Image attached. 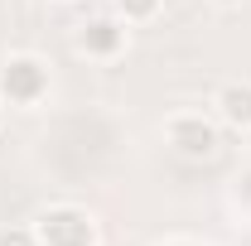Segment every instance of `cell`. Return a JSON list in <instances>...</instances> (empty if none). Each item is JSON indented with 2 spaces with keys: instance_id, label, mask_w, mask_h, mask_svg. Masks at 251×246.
Masks as SVG:
<instances>
[{
  "instance_id": "cell-4",
  "label": "cell",
  "mask_w": 251,
  "mask_h": 246,
  "mask_svg": "<svg viewBox=\"0 0 251 246\" xmlns=\"http://www.w3.org/2000/svg\"><path fill=\"white\" fill-rule=\"evenodd\" d=\"M77 53H87V58H116L126 53V20H87L82 34H77Z\"/></svg>"
},
{
  "instance_id": "cell-8",
  "label": "cell",
  "mask_w": 251,
  "mask_h": 246,
  "mask_svg": "<svg viewBox=\"0 0 251 246\" xmlns=\"http://www.w3.org/2000/svg\"><path fill=\"white\" fill-rule=\"evenodd\" d=\"M218 5H242V0H218Z\"/></svg>"
},
{
  "instance_id": "cell-3",
  "label": "cell",
  "mask_w": 251,
  "mask_h": 246,
  "mask_svg": "<svg viewBox=\"0 0 251 246\" xmlns=\"http://www.w3.org/2000/svg\"><path fill=\"white\" fill-rule=\"evenodd\" d=\"M164 135H169V145L184 154V159H208V154H218V125L208 121L203 111H179V116H169Z\"/></svg>"
},
{
  "instance_id": "cell-5",
  "label": "cell",
  "mask_w": 251,
  "mask_h": 246,
  "mask_svg": "<svg viewBox=\"0 0 251 246\" xmlns=\"http://www.w3.org/2000/svg\"><path fill=\"white\" fill-rule=\"evenodd\" d=\"M213 106H218V121L222 125L251 130V82H222L218 97H213Z\"/></svg>"
},
{
  "instance_id": "cell-7",
  "label": "cell",
  "mask_w": 251,
  "mask_h": 246,
  "mask_svg": "<svg viewBox=\"0 0 251 246\" xmlns=\"http://www.w3.org/2000/svg\"><path fill=\"white\" fill-rule=\"evenodd\" d=\"M0 246H39V232L34 227H5L0 232Z\"/></svg>"
},
{
  "instance_id": "cell-2",
  "label": "cell",
  "mask_w": 251,
  "mask_h": 246,
  "mask_svg": "<svg viewBox=\"0 0 251 246\" xmlns=\"http://www.w3.org/2000/svg\"><path fill=\"white\" fill-rule=\"evenodd\" d=\"M49 97V68L34 53H15L0 68V101L5 106H39Z\"/></svg>"
},
{
  "instance_id": "cell-9",
  "label": "cell",
  "mask_w": 251,
  "mask_h": 246,
  "mask_svg": "<svg viewBox=\"0 0 251 246\" xmlns=\"http://www.w3.org/2000/svg\"><path fill=\"white\" fill-rule=\"evenodd\" d=\"M0 121H5V101H0Z\"/></svg>"
},
{
  "instance_id": "cell-6",
  "label": "cell",
  "mask_w": 251,
  "mask_h": 246,
  "mask_svg": "<svg viewBox=\"0 0 251 246\" xmlns=\"http://www.w3.org/2000/svg\"><path fill=\"white\" fill-rule=\"evenodd\" d=\"M111 5H116V15H121L126 25H145V20H155V15H159L164 0H111Z\"/></svg>"
},
{
  "instance_id": "cell-1",
  "label": "cell",
  "mask_w": 251,
  "mask_h": 246,
  "mask_svg": "<svg viewBox=\"0 0 251 246\" xmlns=\"http://www.w3.org/2000/svg\"><path fill=\"white\" fill-rule=\"evenodd\" d=\"M34 232H39V246H97L101 242L97 217L87 208H73V203L44 208L34 217Z\"/></svg>"
}]
</instances>
